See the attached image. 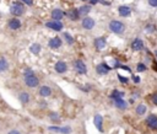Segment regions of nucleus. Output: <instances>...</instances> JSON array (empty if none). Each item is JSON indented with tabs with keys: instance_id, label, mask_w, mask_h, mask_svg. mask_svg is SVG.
Listing matches in <instances>:
<instances>
[{
	"instance_id": "f8f14e48",
	"label": "nucleus",
	"mask_w": 157,
	"mask_h": 134,
	"mask_svg": "<svg viewBox=\"0 0 157 134\" xmlns=\"http://www.w3.org/2000/svg\"><path fill=\"white\" fill-rule=\"evenodd\" d=\"M61 46V40L59 37H55V38H52L49 41V47L50 48H58Z\"/></svg>"
},
{
	"instance_id": "e433bc0d",
	"label": "nucleus",
	"mask_w": 157,
	"mask_h": 134,
	"mask_svg": "<svg viewBox=\"0 0 157 134\" xmlns=\"http://www.w3.org/2000/svg\"><path fill=\"white\" fill-rule=\"evenodd\" d=\"M97 2H98V0H91V3H92V4H96Z\"/></svg>"
},
{
	"instance_id": "20e7f679",
	"label": "nucleus",
	"mask_w": 157,
	"mask_h": 134,
	"mask_svg": "<svg viewBox=\"0 0 157 134\" xmlns=\"http://www.w3.org/2000/svg\"><path fill=\"white\" fill-rule=\"evenodd\" d=\"M74 66H75L76 72H77V73H80V74H86V73H87V68H86V65H85V64H84V62H81V60H76V62H75V64H74Z\"/></svg>"
},
{
	"instance_id": "7ed1b4c3",
	"label": "nucleus",
	"mask_w": 157,
	"mask_h": 134,
	"mask_svg": "<svg viewBox=\"0 0 157 134\" xmlns=\"http://www.w3.org/2000/svg\"><path fill=\"white\" fill-rule=\"evenodd\" d=\"M25 83L28 87H36L38 84H39V80L35 76V75H31V76H27L25 78Z\"/></svg>"
},
{
	"instance_id": "423d86ee",
	"label": "nucleus",
	"mask_w": 157,
	"mask_h": 134,
	"mask_svg": "<svg viewBox=\"0 0 157 134\" xmlns=\"http://www.w3.org/2000/svg\"><path fill=\"white\" fill-rule=\"evenodd\" d=\"M82 26L86 30H91V28H93V26H95V21H93V19H91V17H85L82 20Z\"/></svg>"
},
{
	"instance_id": "aec40b11",
	"label": "nucleus",
	"mask_w": 157,
	"mask_h": 134,
	"mask_svg": "<svg viewBox=\"0 0 157 134\" xmlns=\"http://www.w3.org/2000/svg\"><path fill=\"white\" fill-rule=\"evenodd\" d=\"M145 112H146V106H145V105H139V106L136 107V113H138V115L141 116V115H144Z\"/></svg>"
},
{
	"instance_id": "6ab92c4d",
	"label": "nucleus",
	"mask_w": 157,
	"mask_h": 134,
	"mask_svg": "<svg viewBox=\"0 0 157 134\" xmlns=\"http://www.w3.org/2000/svg\"><path fill=\"white\" fill-rule=\"evenodd\" d=\"M123 96H124V92H120V91H118V90H114V91L112 92V95H111V97H112L113 100L123 98Z\"/></svg>"
},
{
	"instance_id": "c756f323",
	"label": "nucleus",
	"mask_w": 157,
	"mask_h": 134,
	"mask_svg": "<svg viewBox=\"0 0 157 134\" xmlns=\"http://www.w3.org/2000/svg\"><path fill=\"white\" fill-rule=\"evenodd\" d=\"M152 102H153L155 105H157V92H155V93L152 95Z\"/></svg>"
},
{
	"instance_id": "f257e3e1",
	"label": "nucleus",
	"mask_w": 157,
	"mask_h": 134,
	"mask_svg": "<svg viewBox=\"0 0 157 134\" xmlns=\"http://www.w3.org/2000/svg\"><path fill=\"white\" fill-rule=\"evenodd\" d=\"M10 12L15 16H20L23 14V5L20 3H14L12 6L10 8Z\"/></svg>"
},
{
	"instance_id": "39448f33",
	"label": "nucleus",
	"mask_w": 157,
	"mask_h": 134,
	"mask_svg": "<svg viewBox=\"0 0 157 134\" xmlns=\"http://www.w3.org/2000/svg\"><path fill=\"white\" fill-rule=\"evenodd\" d=\"M146 122H147V125L151 129H157V117L156 116H153V115L148 116L147 119H146Z\"/></svg>"
},
{
	"instance_id": "f704fd0d",
	"label": "nucleus",
	"mask_w": 157,
	"mask_h": 134,
	"mask_svg": "<svg viewBox=\"0 0 157 134\" xmlns=\"http://www.w3.org/2000/svg\"><path fill=\"white\" fill-rule=\"evenodd\" d=\"M50 118H52V119H58V116L54 113V115H50Z\"/></svg>"
},
{
	"instance_id": "473e14b6",
	"label": "nucleus",
	"mask_w": 157,
	"mask_h": 134,
	"mask_svg": "<svg viewBox=\"0 0 157 134\" xmlns=\"http://www.w3.org/2000/svg\"><path fill=\"white\" fill-rule=\"evenodd\" d=\"M21 2L26 3L27 5H32V3H33V2H32V0H21Z\"/></svg>"
},
{
	"instance_id": "2eb2a0df",
	"label": "nucleus",
	"mask_w": 157,
	"mask_h": 134,
	"mask_svg": "<svg viewBox=\"0 0 157 134\" xmlns=\"http://www.w3.org/2000/svg\"><path fill=\"white\" fill-rule=\"evenodd\" d=\"M39 93H41V96L47 97V96H49V95L52 93V90H50V87H48V86H42V87L39 89Z\"/></svg>"
},
{
	"instance_id": "5701e85b",
	"label": "nucleus",
	"mask_w": 157,
	"mask_h": 134,
	"mask_svg": "<svg viewBox=\"0 0 157 134\" xmlns=\"http://www.w3.org/2000/svg\"><path fill=\"white\" fill-rule=\"evenodd\" d=\"M39 51H41V46L39 44H33L32 47H31V52L35 53V54H38Z\"/></svg>"
},
{
	"instance_id": "1a4fd4ad",
	"label": "nucleus",
	"mask_w": 157,
	"mask_h": 134,
	"mask_svg": "<svg viewBox=\"0 0 157 134\" xmlns=\"http://www.w3.org/2000/svg\"><path fill=\"white\" fill-rule=\"evenodd\" d=\"M114 101V105L118 107V108H120V110H125L128 107V104L124 101L123 98H117V100H113Z\"/></svg>"
},
{
	"instance_id": "bb28decb",
	"label": "nucleus",
	"mask_w": 157,
	"mask_h": 134,
	"mask_svg": "<svg viewBox=\"0 0 157 134\" xmlns=\"http://www.w3.org/2000/svg\"><path fill=\"white\" fill-rule=\"evenodd\" d=\"M23 75H25V78H27V76H31V75H33V74H32V69H26V70L23 72Z\"/></svg>"
},
{
	"instance_id": "ddd939ff",
	"label": "nucleus",
	"mask_w": 157,
	"mask_h": 134,
	"mask_svg": "<svg viewBox=\"0 0 157 134\" xmlns=\"http://www.w3.org/2000/svg\"><path fill=\"white\" fill-rule=\"evenodd\" d=\"M102 121H103L102 116H100V115H96L95 116V119H93V122H95V125L97 127L98 130H102Z\"/></svg>"
},
{
	"instance_id": "a211bd4d",
	"label": "nucleus",
	"mask_w": 157,
	"mask_h": 134,
	"mask_svg": "<svg viewBox=\"0 0 157 134\" xmlns=\"http://www.w3.org/2000/svg\"><path fill=\"white\" fill-rule=\"evenodd\" d=\"M9 26H10V28H12V30H17V28L21 26V22H20L19 20L14 19V20H11V21L9 22Z\"/></svg>"
},
{
	"instance_id": "9d476101",
	"label": "nucleus",
	"mask_w": 157,
	"mask_h": 134,
	"mask_svg": "<svg viewBox=\"0 0 157 134\" xmlns=\"http://www.w3.org/2000/svg\"><path fill=\"white\" fill-rule=\"evenodd\" d=\"M109 72V66L107 65V64H100L98 66H97V73L98 74H101V75H103V74H107Z\"/></svg>"
},
{
	"instance_id": "412c9836",
	"label": "nucleus",
	"mask_w": 157,
	"mask_h": 134,
	"mask_svg": "<svg viewBox=\"0 0 157 134\" xmlns=\"http://www.w3.org/2000/svg\"><path fill=\"white\" fill-rule=\"evenodd\" d=\"M28 100H29V96H28V93H26V92H22V93L20 95V101H21V102L26 104V102H28Z\"/></svg>"
},
{
	"instance_id": "72a5a7b5",
	"label": "nucleus",
	"mask_w": 157,
	"mask_h": 134,
	"mask_svg": "<svg viewBox=\"0 0 157 134\" xmlns=\"http://www.w3.org/2000/svg\"><path fill=\"white\" fill-rule=\"evenodd\" d=\"M9 134H21V133L17 130H11V132H9Z\"/></svg>"
},
{
	"instance_id": "cd10ccee",
	"label": "nucleus",
	"mask_w": 157,
	"mask_h": 134,
	"mask_svg": "<svg viewBox=\"0 0 157 134\" xmlns=\"http://www.w3.org/2000/svg\"><path fill=\"white\" fill-rule=\"evenodd\" d=\"M71 132V128H69V127H65V128H61V132L60 133H65V134H69Z\"/></svg>"
},
{
	"instance_id": "0eeeda50",
	"label": "nucleus",
	"mask_w": 157,
	"mask_h": 134,
	"mask_svg": "<svg viewBox=\"0 0 157 134\" xmlns=\"http://www.w3.org/2000/svg\"><path fill=\"white\" fill-rule=\"evenodd\" d=\"M46 25H47V27H49L54 31H60L63 28V23L59 21H50V22H47Z\"/></svg>"
},
{
	"instance_id": "4468645a",
	"label": "nucleus",
	"mask_w": 157,
	"mask_h": 134,
	"mask_svg": "<svg viewBox=\"0 0 157 134\" xmlns=\"http://www.w3.org/2000/svg\"><path fill=\"white\" fill-rule=\"evenodd\" d=\"M95 46L97 49H103L106 47V40L104 38H97L95 41Z\"/></svg>"
},
{
	"instance_id": "393cba45",
	"label": "nucleus",
	"mask_w": 157,
	"mask_h": 134,
	"mask_svg": "<svg viewBox=\"0 0 157 134\" xmlns=\"http://www.w3.org/2000/svg\"><path fill=\"white\" fill-rule=\"evenodd\" d=\"M77 17H79V10H74V11L70 12V19L71 20H77Z\"/></svg>"
},
{
	"instance_id": "c9c22d12",
	"label": "nucleus",
	"mask_w": 157,
	"mask_h": 134,
	"mask_svg": "<svg viewBox=\"0 0 157 134\" xmlns=\"http://www.w3.org/2000/svg\"><path fill=\"white\" fill-rule=\"evenodd\" d=\"M134 80H135L136 83H140V78H139V76H135V78H134Z\"/></svg>"
},
{
	"instance_id": "6e6552de",
	"label": "nucleus",
	"mask_w": 157,
	"mask_h": 134,
	"mask_svg": "<svg viewBox=\"0 0 157 134\" xmlns=\"http://www.w3.org/2000/svg\"><path fill=\"white\" fill-rule=\"evenodd\" d=\"M67 69H68V66H67V64H65L64 62H58V63L55 64V70H56L58 73H60V74L65 73Z\"/></svg>"
},
{
	"instance_id": "f3484780",
	"label": "nucleus",
	"mask_w": 157,
	"mask_h": 134,
	"mask_svg": "<svg viewBox=\"0 0 157 134\" xmlns=\"http://www.w3.org/2000/svg\"><path fill=\"white\" fill-rule=\"evenodd\" d=\"M119 14H120V16H128L130 14V8H128V6H120L119 8Z\"/></svg>"
},
{
	"instance_id": "7c9ffc66",
	"label": "nucleus",
	"mask_w": 157,
	"mask_h": 134,
	"mask_svg": "<svg viewBox=\"0 0 157 134\" xmlns=\"http://www.w3.org/2000/svg\"><path fill=\"white\" fill-rule=\"evenodd\" d=\"M118 78H119V80H120L121 83H124V84H127V83H128V79H127V78H123L121 75H118Z\"/></svg>"
},
{
	"instance_id": "a878e982",
	"label": "nucleus",
	"mask_w": 157,
	"mask_h": 134,
	"mask_svg": "<svg viewBox=\"0 0 157 134\" xmlns=\"http://www.w3.org/2000/svg\"><path fill=\"white\" fill-rule=\"evenodd\" d=\"M64 37L67 38L68 43H70V44H71V43H74V40H73V37L69 35V33H67V32H65V33H64Z\"/></svg>"
},
{
	"instance_id": "b1692460",
	"label": "nucleus",
	"mask_w": 157,
	"mask_h": 134,
	"mask_svg": "<svg viewBox=\"0 0 157 134\" xmlns=\"http://www.w3.org/2000/svg\"><path fill=\"white\" fill-rule=\"evenodd\" d=\"M91 11V8L90 6H81L79 9V14H88Z\"/></svg>"
},
{
	"instance_id": "c85d7f7f",
	"label": "nucleus",
	"mask_w": 157,
	"mask_h": 134,
	"mask_svg": "<svg viewBox=\"0 0 157 134\" xmlns=\"http://www.w3.org/2000/svg\"><path fill=\"white\" fill-rule=\"evenodd\" d=\"M144 70H146V66L144 64H139L138 65V72H144Z\"/></svg>"
},
{
	"instance_id": "4be33fe9",
	"label": "nucleus",
	"mask_w": 157,
	"mask_h": 134,
	"mask_svg": "<svg viewBox=\"0 0 157 134\" xmlns=\"http://www.w3.org/2000/svg\"><path fill=\"white\" fill-rule=\"evenodd\" d=\"M8 68V63L5 59H0V72H3Z\"/></svg>"
},
{
	"instance_id": "dca6fc26",
	"label": "nucleus",
	"mask_w": 157,
	"mask_h": 134,
	"mask_svg": "<svg viewBox=\"0 0 157 134\" xmlns=\"http://www.w3.org/2000/svg\"><path fill=\"white\" fill-rule=\"evenodd\" d=\"M63 16H64V12H63L61 10H59V9H55V10L52 12V17H53L54 20H60Z\"/></svg>"
},
{
	"instance_id": "9b49d317",
	"label": "nucleus",
	"mask_w": 157,
	"mask_h": 134,
	"mask_svg": "<svg viewBox=\"0 0 157 134\" xmlns=\"http://www.w3.org/2000/svg\"><path fill=\"white\" fill-rule=\"evenodd\" d=\"M142 47H144V42H142L141 40H139V38H136V40L131 43V48H133V51H140Z\"/></svg>"
},
{
	"instance_id": "f03ea898",
	"label": "nucleus",
	"mask_w": 157,
	"mask_h": 134,
	"mask_svg": "<svg viewBox=\"0 0 157 134\" xmlns=\"http://www.w3.org/2000/svg\"><path fill=\"white\" fill-rule=\"evenodd\" d=\"M109 28L114 32V33H121L124 31V25L120 21H112L109 23Z\"/></svg>"
},
{
	"instance_id": "2f4dec72",
	"label": "nucleus",
	"mask_w": 157,
	"mask_h": 134,
	"mask_svg": "<svg viewBox=\"0 0 157 134\" xmlns=\"http://www.w3.org/2000/svg\"><path fill=\"white\" fill-rule=\"evenodd\" d=\"M148 4L151 6H157V0H148Z\"/></svg>"
}]
</instances>
